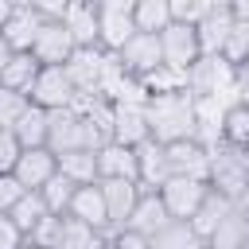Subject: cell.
<instances>
[{"label": "cell", "instance_id": "38", "mask_svg": "<svg viewBox=\"0 0 249 249\" xmlns=\"http://www.w3.org/2000/svg\"><path fill=\"white\" fill-rule=\"evenodd\" d=\"M19 156H23L19 140H16L12 132H0V175H12L16 163H19Z\"/></svg>", "mask_w": 249, "mask_h": 249}, {"label": "cell", "instance_id": "20", "mask_svg": "<svg viewBox=\"0 0 249 249\" xmlns=\"http://www.w3.org/2000/svg\"><path fill=\"white\" fill-rule=\"evenodd\" d=\"M97 156V183L105 179H124L136 183V148H121V144H105Z\"/></svg>", "mask_w": 249, "mask_h": 249}, {"label": "cell", "instance_id": "23", "mask_svg": "<svg viewBox=\"0 0 249 249\" xmlns=\"http://www.w3.org/2000/svg\"><path fill=\"white\" fill-rule=\"evenodd\" d=\"M54 160H58V175H66L74 187H93V183H97V156H93V152L78 148V152L54 156Z\"/></svg>", "mask_w": 249, "mask_h": 249}, {"label": "cell", "instance_id": "12", "mask_svg": "<svg viewBox=\"0 0 249 249\" xmlns=\"http://www.w3.org/2000/svg\"><path fill=\"white\" fill-rule=\"evenodd\" d=\"M163 152H167V167H171V175L206 183V175H210V152H206L198 140H179V144H167Z\"/></svg>", "mask_w": 249, "mask_h": 249}, {"label": "cell", "instance_id": "22", "mask_svg": "<svg viewBox=\"0 0 249 249\" xmlns=\"http://www.w3.org/2000/svg\"><path fill=\"white\" fill-rule=\"evenodd\" d=\"M230 210H233V202H230V198H222V195H214V191H210V195H206V198H202V206H198V210H195V218H191V222H187V226H191V233H195V237H198V241H202V245H206V241H210V233H214V230H218V226H222V218H226V214H230Z\"/></svg>", "mask_w": 249, "mask_h": 249}, {"label": "cell", "instance_id": "46", "mask_svg": "<svg viewBox=\"0 0 249 249\" xmlns=\"http://www.w3.org/2000/svg\"><path fill=\"white\" fill-rule=\"evenodd\" d=\"M241 249H249V241H245V245H241Z\"/></svg>", "mask_w": 249, "mask_h": 249}, {"label": "cell", "instance_id": "25", "mask_svg": "<svg viewBox=\"0 0 249 249\" xmlns=\"http://www.w3.org/2000/svg\"><path fill=\"white\" fill-rule=\"evenodd\" d=\"M132 23L144 35H160V31L171 27V4L167 0H136L132 4Z\"/></svg>", "mask_w": 249, "mask_h": 249}, {"label": "cell", "instance_id": "18", "mask_svg": "<svg viewBox=\"0 0 249 249\" xmlns=\"http://www.w3.org/2000/svg\"><path fill=\"white\" fill-rule=\"evenodd\" d=\"M66 214L78 218V222H86L89 230H97V233L109 241V214H105V198H101V187H97V183H93V187H78Z\"/></svg>", "mask_w": 249, "mask_h": 249}, {"label": "cell", "instance_id": "2", "mask_svg": "<svg viewBox=\"0 0 249 249\" xmlns=\"http://www.w3.org/2000/svg\"><path fill=\"white\" fill-rule=\"evenodd\" d=\"M206 187L230 202H241L249 195V148L233 144H214L210 148V175Z\"/></svg>", "mask_w": 249, "mask_h": 249}, {"label": "cell", "instance_id": "26", "mask_svg": "<svg viewBox=\"0 0 249 249\" xmlns=\"http://www.w3.org/2000/svg\"><path fill=\"white\" fill-rule=\"evenodd\" d=\"M47 124H51V113L39 105H27V113L19 117L12 136L19 140V148H47Z\"/></svg>", "mask_w": 249, "mask_h": 249}, {"label": "cell", "instance_id": "37", "mask_svg": "<svg viewBox=\"0 0 249 249\" xmlns=\"http://www.w3.org/2000/svg\"><path fill=\"white\" fill-rule=\"evenodd\" d=\"M58 222H62V218L47 214V218H43V222L23 237V241H27V245H35V249H54V245H58Z\"/></svg>", "mask_w": 249, "mask_h": 249}, {"label": "cell", "instance_id": "14", "mask_svg": "<svg viewBox=\"0 0 249 249\" xmlns=\"http://www.w3.org/2000/svg\"><path fill=\"white\" fill-rule=\"evenodd\" d=\"M58 23L70 31V39H74V47H78V51L97 47V4L66 0V8H62V19H58Z\"/></svg>", "mask_w": 249, "mask_h": 249}, {"label": "cell", "instance_id": "36", "mask_svg": "<svg viewBox=\"0 0 249 249\" xmlns=\"http://www.w3.org/2000/svg\"><path fill=\"white\" fill-rule=\"evenodd\" d=\"M171 4V23H183V27H198L210 12L214 0H167Z\"/></svg>", "mask_w": 249, "mask_h": 249}, {"label": "cell", "instance_id": "32", "mask_svg": "<svg viewBox=\"0 0 249 249\" xmlns=\"http://www.w3.org/2000/svg\"><path fill=\"white\" fill-rule=\"evenodd\" d=\"M222 144H233V148H249V105L237 101L226 109L222 117Z\"/></svg>", "mask_w": 249, "mask_h": 249}, {"label": "cell", "instance_id": "6", "mask_svg": "<svg viewBox=\"0 0 249 249\" xmlns=\"http://www.w3.org/2000/svg\"><path fill=\"white\" fill-rule=\"evenodd\" d=\"M43 23H47V19L35 12V4L19 0V4H12V16H8V23L0 27V35H4V43L12 47V54H31V43H35V35H39Z\"/></svg>", "mask_w": 249, "mask_h": 249}, {"label": "cell", "instance_id": "11", "mask_svg": "<svg viewBox=\"0 0 249 249\" xmlns=\"http://www.w3.org/2000/svg\"><path fill=\"white\" fill-rule=\"evenodd\" d=\"M167 179H171V167H167L163 144L144 140V144L136 148V187H140V195H156Z\"/></svg>", "mask_w": 249, "mask_h": 249}, {"label": "cell", "instance_id": "45", "mask_svg": "<svg viewBox=\"0 0 249 249\" xmlns=\"http://www.w3.org/2000/svg\"><path fill=\"white\" fill-rule=\"evenodd\" d=\"M19 249H35V245H27V241H23V245H19Z\"/></svg>", "mask_w": 249, "mask_h": 249}, {"label": "cell", "instance_id": "24", "mask_svg": "<svg viewBox=\"0 0 249 249\" xmlns=\"http://www.w3.org/2000/svg\"><path fill=\"white\" fill-rule=\"evenodd\" d=\"M105 245H109V241H105L97 230H89L86 222L62 214V222H58V245H54V249H105Z\"/></svg>", "mask_w": 249, "mask_h": 249}, {"label": "cell", "instance_id": "4", "mask_svg": "<svg viewBox=\"0 0 249 249\" xmlns=\"http://www.w3.org/2000/svg\"><path fill=\"white\" fill-rule=\"evenodd\" d=\"M156 195H160V202H163V210H167V218H171V222H191V218H195V210L202 206V198L210 195V187H206V183H198V179L171 175Z\"/></svg>", "mask_w": 249, "mask_h": 249}, {"label": "cell", "instance_id": "29", "mask_svg": "<svg viewBox=\"0 0 249 249\" xmlns=\"http://www.w3.org/2000/svg\"><path fill=\"white\" fill-rule=\"evenodd\" d=\"M140 86L148 89V97H163V93H191V89H187V70H171V66H156L148 78H140Z\"/></svg>", "mask_w": 249, "mask_h": 249}, {"label": "cell", "instance_id": "44", "mask_svg": "<svg viewBox=\"0 0 249 249\" xmlns=\"http://www.w3.org/2000/svg\"><path fill=\"white\" fill-rule=\"evenodd\" d=\"M8 16H12V0H0V27L8 23Z\"/></svg>", "mask_w": 249, "mask_h": 249}, {"label": "cell", "instance_id": "33", "mask_svg": "<svg viewBox=\"0 0 249 249\" xmlns=\"http://www.w3.org/2000/svg\"><path fill=\"white\" fill-rule=\"evenodd\" d=\"M152 249H206V245L191 233L187 222H167V226L152 237Z\"/></svg>", "mask_w": 249, "mask_h": 249}, {"label": "cell", "instance_id": "13", "mask_svg": "<svg viewBox=\"0 0 249 249\" xmlns=\"http://www.w3.org/2000/svg\"><path fill=\"white\" fill-rule=\"evenodd\" d=\"M62 70H66L74 93H97V82H101V70H105V51H101V47L74 51Z\"/></svg>", "mask_w": 249, "mask_h": 249}, {"label": "cell", "instance_id": "19", "mask_svg": "<svg viewBox=\"0 0 249 249\" xmlns=\"http://www.w3.org/2000/svg\"><path fill=\"white\" fill-rule=\"evenodd\" d=\"M47 148L54 156L62 152H78L82 148V117L74 109H54L51 113V124H47Z\"/></svg>", "mask_w": 249, "mask_h": 249}, {"label": "cell", "instance_id": "43", "mask_svg": "<svg viewBox=\"0 0 249 249\" xmlns=\"http://www.w3.org/2000/svg\"><path fill=\"white\" fill-rule=\"evenodd\" d=\"M12 62V47L4 43V35H0V74H4V66Z\"/></svg>", "mask_w": 249, "mask_h": 249}, {"label": "cell", "instance_id": "34", "mask_svg": "<svg viewBox=\"0 0 249 249\" xmlns=\"http://www.w3.org/2000/svg\"><path fill=\"white\" fill-rule=\"evenodd\" d=\"M222 58H226L233 70L249 62V23L233 19V27H230V35H226V47H222Z\"/></svg>", "mask_w": 249, "mask_h": 249}, {"label": "cell", "instance_id": "30", "mask_svg": "<svg viewBox=\"0 0 249 249\" xmlns=\"http://www.w3.org/2000/svg\"><path fill=\"white\" fill-rule=\"evenodd\" d=\"M74 183L66 179V175H51L47 183H43V191H39V198H43V206H47V214H54V218H62L66 210H70V198H74Z\"/></svg>", "mask_w": 249, "mask_h": 249}, {"label": "cell", "instance_id": "10", "mask_svg": "<svg viewBox=\"0 0 249 249\" xmlns=\"http://www.w3.org/2000/svg\"><path fill=\"white\" fill-rule=\"evenodd\" d=\"M117 58H121V66H124V74H132V78H148L156 66H163V54H160V35H144V31H136L121 51H117Z\"/></svg>", "mask_w": 249, "mask_h": 249}, {"label": "cell", "instance_id": "7", "mask_svg": "<svg viewBox=\"0 0 249 249\" xmlns=\"http://www.w3.org/2000/svg\"><path fill=\"white\" fill-rule=\"evenodd\" d=\"M74 51H78V47H74L70 31H66L58 19H47V23L39 27L35 43H31V58H35L39 66H66Z\"/></svg>", "mask_w": 249, "mask_h": 249}, {"label": "cell", "instance_id": "17", "mask_svg": "<svg viewBox=\"0 0 249 249\" xmlns=\"http://www.w3.org/2000/svg\"><path fill=\"white\" fill-rule=\"evenodd\" d=\"M113 113V144L121 148H140L148 140V117L144 105H109Z\"/></svg>", "mask_w": 249, "mask_h": 249}, {"label": "cell", "instance_id": "27", "mask_svg": "<svg viewBox=\"0 0 249 249\" xmlns=\"http://www.w3.org/2000/svg\"><path fill=\"white\" fill-rule=\"evenodd\" d=\"M39 62L31 58V54H12V62L4 66V74H0V86L4 89H16V93H31V86H35V78H39Z\"/></svg>", "mask_w": 249, "mask_h": 249}, {"label": "cell", "instance_id": "40", "mask_svg": "<svg viewBox=\"0 0 249 249\" xmlns=\"http://www.w3.org/2000/svg\"><path fill=\"white\" fill-rule=\"evenodd\" d=\"M109 245H113V249H152V241H148V237H140V233H132V230L113 233V237H109Z\"/></svg>", "mask_w": 249, "mask_h": 249}, {"label": "cell", "instance_id": "21", "mask_svg": "<svg viewBox=\"0 0 249 249\" xmlns=\"http://www.w3.org/2000/svg\"><path fill=\"white\" fill-rule=\"evenodd\" d=\"M167 222H171V218H167V210H163L160 195H140V202H136V210H132V218H128V226H124V230H132V233H140V237H148V241H152Z\"/></svg>", "mask_w": 249, "mask_h": 249}, {"label": "cell", "instance_id": "5", "mask_svg": "<svg viewBox=\"0 0 249 249\" xmlns=\"http://www.w3.org/2000/svg\"><path fill=\"white\" fill-rule=\"evenodd\" d=\"M27 101L39 105V109H47V113H54V109H70V101H74V86H70L66 70H62V66H43L39 78H35V86H31V93H27Z\"/></svg>", "mask_w": 249, "mask_h": 249}, {"label": "cell", "instance_id": "9", "mask_svg": "<svg viewBox=\"0 0 249 249\" xmlns=\"http://www.w3.org/2000/svg\"><path fill=\"white\" fill-rule=\"evenodd\" d=\"M97 187H101V198H105L109 237H113V233H121V230L128 226V218H132V210H136V202H140V187H136V183H124V179H105V183H97Z\"/></svg>", "mask_w": 249, "mask_h": 249}, {"label": "cell", "instance_id": "16", "mask_svg": "<svg viewBox=\"0 0 249 249\" xmlns=\"http://www.w3.org/2000/svg\"><path fill=\"white\" fill-rule=\"evenodd\" d=\"M230 27H233V12H230V4H226V0L210 4L206 19L195 27V35H198V51H202V54H222Z\"/></svg>", "mask_w": 249, "mask_h": 249}, {"label": "cell", "instance_id": "35", "mask_svg": "<svg viewBox=\"0 0 249 249\" xmlns=\"http://www.w3.org/2000/svg\"><path fill=\"white\" fill-rule=\"evenodd\" d=\"M27 105H31V101H27L23 93L0 86V132H12V128L19 124V117L27 113Z\"/></svg>", "mask_w": 249, "mask_h": 249}, {"label": "cell", "instance_id": "1", "mask_svg": "<svg viewBox=\"0 0 249 249\" xmlns=\"http://www.w3.org/2000/svg\"><path fill=\"white\" fill-rule=\"evenodd\" d=\"M144 117H148V140H156L163 148L179 144V140H195V97L191 93L148 97Z\"/></svg>", "mask_w": 249, "mask_h": 249}, {"label": "cell", "instance_id": "15", "mask_svg": "<svg viewBox=\"0 0 249 249\" xmlns=\"http://www.w3.org/2000/svg\"><path fill=\"white\" fill-rule=\"evenodd\" d=\"M54 171H58V160H54L51 148H23V156H19V163H16L12 175H16V183L23 191H43V183Z\"/></svg>", "mask_w": 249, "mask_h": 249}, {"label": "cell", "instance_id": "31", "mask_svg": "<svg viewBox=\"0 0 249 249\" xmlns=\"http://www.w3.org/2000/svg\"><path fill=\"white\" fill-rule=\"evenodd\" d=\"M8 218H12V222H16V230L27 237V233H31V230H35V226L47 218V206H43L39 191H27V195H23V198H19V202L8 210Z\"/></svg>", "mask_w": 249, "mask_h": 249}, {"label": "cell", "instance_id": "39", "mask_svg": "<svg viewBox=\"0 0 249 249\" xmlns=\"http://www.w3.org/2000/svg\"><path fill=\"white\" fill-rule=\"evenodd\" d=\"M23 195H27V191L16 183V175H0V214H8Z\"/></svg>", "mask_w": 249, "mask_h": 249}, {"label": "cell", "instance_id": "3", "mask_svg": "<svg viewBox=\"0 0 249 249\" xmlns=\"http://www.w3.org/2000/svg\"><path fill=\"white\" fill-rule=\"evenodd\" d=\"M132 4H136V0H101V4H97V47H101V51L117 54V51L136 35Z\"/></svg>", "mask_w": 249, "mask_h": 249}, {"label": "cell", "instance_id": "41", "mask_svg": "<svg viewBox=\"0 0 249 249\" xmlns=\"http://www.w3.org/2000/svg\"><path fill=\"white\" fill-rule=\"evenodd\" d=\"M19 245H23V233L16 230L8 214H0V249H19Z\"/></svg>", "mask_w": 249, "mask_h": 249}, {"label": "cell", "instance_id": "8", "mask_svg": "<svg viewBox=\"0 0 249 249\" xmlns=\"http://www.w3.org/2000/svg\"><path fill=\"white\" fill-rule=\"evenodd\" d=\"M160 54H163V66H171V70H191V66L202 58L195 27L171 23L167 31H160Z\"/></svg>", "mask_w": 249, "mask_h": 249}, {"label": "cell", "instance_id": "28", "mask_svg": "<svg viewBox=\"0 0 249 249\" xmlns=\"http://www.w3.org/2000/svg\"><path fill=\"white\" fill-rule=\"evenodd\" d=\"M245 241H249V218H245L241 210H230V214L222 218V226L210 233L206 249H241Z\"/></svg>", "mask_w": 249, "mask_h": 249}, {"label": "cell", "instance_id": "42", "mask_svg": "<svg viewBox=\"0 0 249 249\" xmlns=\"http://www.w3.org/2000/svg\"><path fill=\"white\" fill-rule=\"evenodd\" d=\"M230 12H233V19L249 23V0H233V4H230Z\"/></svg>", "mask_w": 249, "mask_h": 249}]
</instances>
